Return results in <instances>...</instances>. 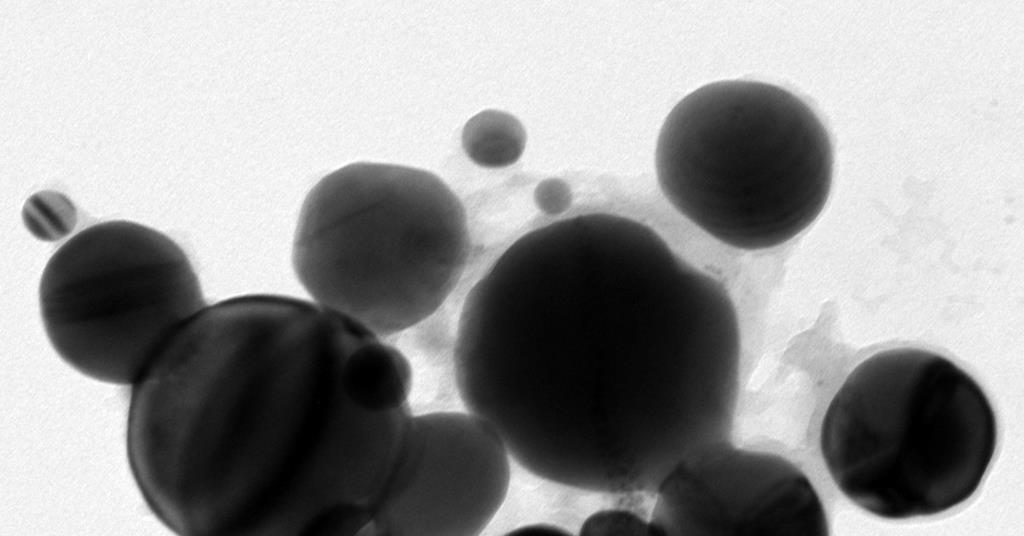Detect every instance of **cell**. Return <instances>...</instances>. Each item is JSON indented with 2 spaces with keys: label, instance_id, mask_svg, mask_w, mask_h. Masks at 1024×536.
<instances>
[{
  "label": "cell",
  "instance_id": "9c48e42d",
  "mask_svg": "<svg viewBox=\"0 0 1024 536\" xmlns=\"http://www.w3.org/2000/svg\"><path fill=\"white\" fill-rule=\"evenodd\" d=\"M526 131L513 115L484 110L471 117L462 131V147L468 158L485 168L516 163L526 146Z\"/></svg>",
  "mask_w": 1024,
  "mask_h": 536
},
{
  "label": "cell",
  "instance_id": "30bf717a",
  "mask_svg": "<svg viewBox=\"0 0 1024 536\" xmlns=\"http://www.w3.org/2000/svg\"><path fill=\"white\" fill-rule=\"evenodd\" d=\"M78 214L64 194L43 190L31 195L22 208V220L29 233L43 242H56L71 234Z\"/></svg>",
  "mask_w": 1024,
  "mask_h": 536
},
{
  "label": "cell",
  "instance_id": "52a82bcc",
  "mask_svg": "<svg viewBox=\"0 0 1024 536\" xmlns=\"http://www.w3.org/2000/svg\"><path fill=\"white\" fill-rule=\"evenodd\" d=\"M510 458L469 411L413 415L366 534L480 535L508 494Z\"/></svg>",
  "mask_w": 1024,
  "mask_h": 536
},
{
  "label": "cell",
  "instance_id": "8992f818",
  "mask_svg": "<svg viewBox=\"0 0 1024 536\" xmlns=\"http://www.w3.org/2000/svg\"><path fill=\"white\" fill-rule=\"evenodd\" d=\"M207 305L185 251L132 221L89 226L61 245L39 284L44 331L68 366L132 385L166 341Z\"/></svg>",
  "mask_w": 1024,
  "mask_h": 536
},
{
  "label": "cell",
  "instance_id": "8fae6325",
  "mask_svg": "<svg viewBox=\"0 0 1024 536\" xmlns=\"http://www.w3.org/2000/svg\"><path fill=\"white\" fill-rule=\"evenodd\" d=\"M579 534L581 536L661 535L651 521L646 522L637 514L624 509H606L591 514L583 522Z\"/></svg>",
  "mask_w": 1024,
  "mask_h": 536
},
{
  "label": "cell",
  "instance_id": "5b68a950",
  "mask_svg": "<svg viewBox=\"0 0 1024 536\" xmlns=\"http://www.w3.org/2000/svg\"><path fill=\"white\" fill-rule=\"evenodd\" d=\"M980 385L939 354L878 352L856 366L826 409L820 450L840 492L880 518L934 516L967 501L997 446Z\"/></svg>",
  "mask_w": 1024,
  "mask_h": 536
},
{
  "label": "cell",
  "instance_id": "7a4b0ae2",
  "mask_svg": "<svg viewBox=\"0 0 1024 536\" xmlns=\"http://www.w3.org/2000/svg\"><path fill=\"white\" fill-rule=\"evenodd\" d=\"M649 351L632 219L588 213L524 234L476 282L454 374L526 471L604 491L622 457L621 396Z\"/></svg>",
  "mask_w": 1024,
  "mask_h": 536
},
{
  "label": "cell",
  "instance_id": "4fadbf2b",
  "mask_svg": "<svg viewBox=\"0 0 1024 536\" xmlns=\"http://www.w3.org/2000/svg\"><path fill=\"white\" fill-rule=\"evenodd\" d=\"M571 533L563 527L555 524L547 523H535L526 524L519 526L511 530L507 535H526V536H553V535H570Z\"/></svg>",
  "mask_w": 1024,
  "mask_h": 536
},
{
  "label": "cell",
  "instance_id": "7c38bea8",
  "mask_svg": "<svg viewBox=\"0 0 1024 536\" xmlns=\"http://www.w3.org/2000/svg\"><path fill=\"white\" fill-rule=\"evenodd\" d=\"M573 194L569 185L559 178L542 180L534 190L537 208L547 215H559L569 209Z\"/></svg>",
  "mask_w": 1024,
  "mask_h": 536
},
{
  "label": "cell",
  "instance_id": "277c9868",
  "mask_svg": "<svg viewBox=\"0 0 1024 536\" xmlns=\"http://www.w3.org/2000/svg\"><path fill=\"white\" fill-rule=\"evenodd\" d=\"M470 247L465 209L441 178L357 162L329 173L306 196L292 265L311 300L384 338L442 306Z\"/></svg>",
  "mask_w": 1024,
  "mask_h": 536
},
{
  "label": "cell",
  "instance_id": "ba28073f",
  "mask_svg": "<svg viewBox=\"0 0 1024 536\" xmlns=\"http://www.w3.org/2000/svg\"><path fill=\"white\" fill-rule=\"evenodd\" d=\"M651 522L661 535L829 534L824 505L800 469L733 448L678 465L659 488Z\"/></svg>",
  "mask_w": 1024,
  "mask_h": 536
},
{
  "label": "cell",
  "instance_id": "6da1fadb",
  "mask_svg": "<svg viewBox=\"0 0 1024 536\" xmlns=\"http://www.w3.org/2000/svg\"><path fill=\"white\" fill-rule=\"evenodd\" d=\"M412 382L401 351L311 299H223L131 385L129 469L178 535H363L413 416Z\"/></svg>",
  "mask_w": 1024,
  "mask_h": 536
},
{
  "label": "cell",
  "instance_id": "3957f363",
  "mask_svg": "<svg viewBox=\"0 0 1024 536\" xmlns=\"http://www.w3.org/2000/svg\"><path fill=\"white\" fill-rule=\"evenodd\" d=\"M833 147L815 112L769 83L721 80L682 98L655 148L661 192L729 247L762 251L808 228L832 185Z\"/></svg>",
  "mask_w": 1024,
  "mask_h": 536
}]
</instances>
